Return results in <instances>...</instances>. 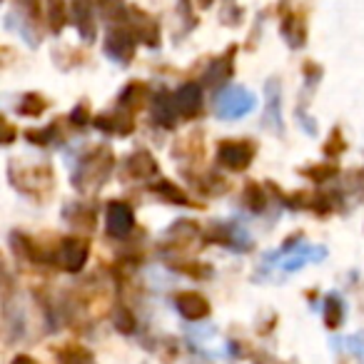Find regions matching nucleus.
<instances>
[{"instance_id":"20e7f679","label":"nucleus","mask_w":364,"mask_h":364,"mask_svg":"<svg viewBox=\"0 0 364 364\" xmlns=\"http://www.w3.org/2000/svg\"><path fill=\"white\" fill-rule=\"evenodd\" d=\"M132 223H135V215H132L130 205L125 203H112L107 208V232L112 237H125L132 230Z\"/></svg>"},{"instance_id":"f8f14e48","label":"nucleus","mask_w":364,"mask_h":364,"mask_svg":"<svg viewBox=\"0 0 364 364\" xmlns=\"http://www.w3.org/2000/svg\"><path fill=\"white\" fill-rule=\"evenodd\" d=\"M13 364H38V362H36V359H31V357H18Z\"/></svg>"},{"instance_id":"7ed1b4c3","label":"nucleus","mask_w":364,"mask_h":364,"mask_svg":"<svg viewBox=\"0 0 364 364\" xmlns=\"http://www.w3.org/2000/svg\"><path fill=\"white\" fill-rule=\"evenodd\" d=\"M87 259V242L85 240H63L58 250V264L68 272H77Z\"/></svg>"},{"instance_id":"1a4fd4ad","label":"nucleus","mask_w":364,"mask_h":364,"mask_svg":"<svg viewBox=\"0 0 364 364\" xmlns=\"http://www.w3.org/2000/svg\"><path fill=\"white\" fill-rule=\"evenodd\" d=\"M175 112H177V107H175V100H167V95H160L155 100V117L160 122H165V125H172V120H175Z\"/></svg>"},{"instance_id":"f257e3e1","label":"nucleus","mask_w":364,"mask_h":364,"mask_svg":"<svg viewBox=\"0 0 364 364\" xmlns=\"http://www.w3.org/2000/svg\"><path fill=\"white\" fill-rule=\"evenodd\" d=\"M252 107H255V95H252V92L245 90V87H228V90L218 97V107H215V110H218L220 117H228V120H232V117L247 115Z\"/></svg>"},{"instance_id":"0eeeda50","label":"nucleus","mask_w":364,"mask_h":364,"mask_svg":"<svg viewBox=\"0 0 364 364\" xmlns=\"http://www.w3.org/2000/svg\"><path fill=\"white\" fill-rule=\"evenodd\" d=\"M105 50L110 53L115 60L125 63L132 58V53H135V43L130 41V36L122 31H112L110 36L105 38Z\"/></svg>"},{"instance_id":"f03ea898","label":"nucleus","mask_w":364,"mask_h":364,"mask_svg":"<svg viewBox=\"0 0 364 364\" xmlns=\"http://www.w3.org/2000/svg\"><path fill=\"white\" fill-rule=\"evenodd\" d=\"M218 157L223 165L232 167V170H242L252 162L255 157V147L245 140H230V142H223L218 150Z\"/></svg>"},{"instance_id":"423d86ee","label":"nucleus","mask_w":364,"mask_h":364,"mask_svg":"<svg viewBox=\"0 0 364 364\" xmlns=\"http://www.w3.org/2000/svg\"><path fill=\"white\" fill-rule=\"evenodd\" d=\"M177 309L185 319H203L208 317L210 304L205 297H200L198 292H185L177 297Z\"/></svg>"},{"instance_id":"6e6552de","label":"nucleus","mask_w":364,"mask_h":364,"mask_svg":"<svg viewBox=\"0 0 364 364\" xmlns=\"http://www.w3.org/2000/svg\"><path fill=\"white\" fill-rule=\"evenodd\" d=\"M135 16V33L140 41H145L147 46L157 43V26L152 23V18H147L145 13H132Z\"/></svg>"},{"instance_id":"9d476101","label":"nucleus","mask_w":364,"mask_h":364,"mask_svg":"<svg viewBox=\"0 0 364 364\" xmlns=\"http://www.w3.org/2000/svg\"><path fill=\"white\" fill-rule=\"evenodd\" d=\"M324 322L329 327H337L342 322V302L337 297H327L324 299Z\"/></svg>"},{"instance_id":"9b49d317","label":"nucleus","mask_w":364,"mask_h":364,"mask_svg":"<svg viewBox=\"0 0 364 364\" xmlns=\"http://www.w3.org/2000/svg\"><path fill=\"white\" fill-rule=\"evenodd\" d=\"M247 200H250V208H252V210H259V208H262V193H259V188H257V185H250V188H247Z\"/></svg>"},{"instance_id":"39448f33","label":"nucleus","mask_w":364,"mask_h":364,"mask_svg":"<svg viewBox=\"0 0 364 364\" xmlns=\"http://www.w3.org/2000/svg\"><path fill=\"white\" fill-rule=\"evenodd\" d=\"M175 107L180 115L185 117H193L200 112V107H203V90H200L198 82H188V85H182L180 90L175 92Z\"/></svg>"}]
</instances>
